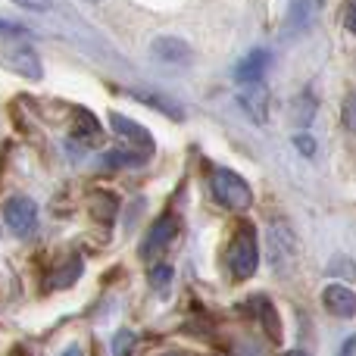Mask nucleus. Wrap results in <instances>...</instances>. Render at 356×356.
I'll return each instance as SVG.
<instances>
[{"label":"nucleus","mask_w":356,"mask_h":356,"mask_svg":"<svg viewBox=\"0 0 356 356\" xmlns=\"http://www.w3.org/2000/svg\"><path fill=\"white\" fill-rule=\"evenodd\" d=\"M104 163L106 166H141V156L138 154H122V150H110V154L104 156Z\"/></svg>","instance_id":"17"},{"label":"nucleus","mask_w":356,"mask_h":356,"mask_svg":"<svg viewBox=\"0 0 356 356\" xmlns=\"http://www.w3.org/2000/svg\"><path fill=\"white\" fill-rule=\"evenodd\" d=\"M3 222H6L10 232L29 234L31 228H35V222H38L35 200H29V197H10V200L3 203Z\"/></svg>","instance_id":"6"},{"label":"nucleus","mask_w":356,"mask_h":356,"mask_svg":"<svg viewBox=\"0 0 356 356\" xmlns=\"http://www.w3.org/2000/svg\"><path fill=\"white\" fill-rule=\"evenodd\" d=\"M0 63H3L10 72L22 75V79H41V60L29 44H13V47L0 50Z\"/></svg>","instance_id":"5"},{"label":"nucleus","mask_w":356,"mask_h":356,"mask_svg":"<svg viewBox=\"0 0 356 356\" xmlns=\"http://www.w3.org/2000/svg\"><path fill=\"white\" fill-rule=\"evenodd\" d=\"M175 234H178V219H175V216H172V213L160 216V219L150 225L147 238H144L141 257H144V259H156L160 253H166V247L175 241Z\"/></svg>","instance_id":"4"},{"label":"nucleus","mask_w":356,"mask_h":356,"mask_svg":"<svg viewBox=\"0 0 356 356\" xmlns=\"http://www.w3.org/2000/svg\"><path fill=\"white\" fill-rule=\"evenodd\" d=\"M25 35H29V29H22V25L0 22V38H25Z\"/></svg>","instance_id":"21"},{"label":"nucleus","mask_w":356,"mask_h":356,"mask_svg":"<svg viewBox=\"0 0 356 356\" xmlns=\"http://www.w3.org/2000/svg\"><path fill=\"white\" fill-rule=\"evenodd\" d=\"M266 66H269V54H266V50H253V54H247L244 60L234 66V79H238L241 85H250V81H263Z\"/></svg>","instance_id":"12"},{"label":"nucleus","mask_w":356,"mask_h":356,"mask_svg":"<svg viewBox=\"0 0 356 356\" xmlns=\"http://www.w3.org/2000/svg\"><path fill=\"white\" fill-rule=\"evenodd\" d=\"M266 247H269V263L275 272H288L297 259V241L294 232H291L288 222L275 219L269 228V238H266Z\"/></svg>","instance_id":"3"},{"label":"nucleus","mask_w":356,"mask_h":356,"mask_svg":"<svg viewBox=\"0 0 356 356\" xmlns=\"http://www.w3.org/2000/svg\"><path fill=\"white\" fill-rule=\"evenodd\" d=\"M131 344H135V334H131V332H119L116 338H113V356H129Z\"/></svg>","instance_id":"19"},{"label":"nucleus","mask_w":356,"mask_h":356,"mask_svg":"<svg viewBox=\"0 0 356 356\" xmlns=\"http://www.w3.org/2000/svg\"><path fill=\"white\" fill-rule=\"evenodd\" d=\"M313 113H316V100H313V94H300L297 97V104H294V122L297 125H309V119H313Z\"/></svg>","instance_id":"15"},{"label":"nucleus","mask_w":356,"mask_h":356,"mask_svg":"<svg viewBox=\"0 0 356 356\" xmlns=\"http://www.w3.org/2000/svg\"><path fill=\"white\" fill-rule=\"evenodd\" d=\"M250 307H253V313H257L259 325H263L266 338H269L272 344H278V341H282V319H278V313H275V303H272L269 297L257 294L250 300Z\"/></svg>","instance_id":"11"},{"label":"nucleus","mask_w":356,"mask_h":356,"mask_svg":"<svg viewBox=\"0 0 356 356\" xmlns=\"http://www.w3.org/2000/svg\"><path fill=\"white\" fill-rule=\"evenodd\" d=\"M209 184H213V197L225 209H232V213H244V209L253 203L250 184H247L238 172H232V169H216Z\"/></svg>","instance_id":"2"},{"label":"nucleus","mask_w":356,"mask_h":356,"mask_svg":"<svg viewBox=\"0 0 356 356\" xmlns=\"http://www.w3.org/2000/svg\"><path fill=\"white\" fill-rule=\"evenodd\" d=\"M338 356H356V334H350V338H347L344 344H341Z\"/></svg>","instance_id":"24"},{"label":"nucleus","mask_w":356,"mask_h":356,"mask_svg":"<svg viewBox=\"0 0 356 356\" xmlns=\"http://www.w3.org/2000/svg\"><path fill=\"white\" fill-rule=\"evenodd\" d=\"M341 122H344L347 131H353V135H356V91L347 94L344 110H341Z\"/></svg>","instance_id":"18"},{"label":"nucleus","mask_w":356,"mask_h":356,"mask_svg":"<svg viewBox=\"0 0 356 356\" xmlns=\"http://www.w3.org/2000/svg\"><path fill=\"white\" fill-rule=\"evenodd\" d=\"M60 356H81V350H79V347H66Z\"/></svg>","instance_id":"26"},{"label":"nucleus","mask_w":356,"mask_h":356,"mask_svg":"<svg viewBox=\"0 0 356 356\" xmlns=\"http://www.w3.org/2000/svg\"><path fill=\"white\" fill-rule=\"evenodd\" d=\"M294 144H297V150H300L303 156H313L316 154V144H313V138H309V135H297Z\"/></svg>","instance_id":"23"},{"label":"nucleus","mask_w":356,"mask_h":356,"mask_svg":"<svg viewBox=\"0 0 356 356\" xmlns=\"http://www.w3.org/2000/svg\"><path fill=\"white\" fill-rule=\"evenodd\" d=\"M232 356H263V347H259L257 341H250V338H241L238 344L232 347Z\"/></svg>","instance_id":"20"},{"label":"nucleus","mask_w":356,"mask_h":356,"mask_svg":"<svg viewBox=\"0 0 356 356\" xmlns=\"http://www.w3.org/2000/svg\"><path fill=\"white\" fill-rule=\"evenodd\" d=\"M284 356H307L303 350H291V353H284Z\"/></svg>","instance_id":"27"},{"label":"nucleus","mask_w":356,"mask_h":356,"mask_svg":"<svg viewBox=\"0 0 356 356\" xmlns=\"http://www.w3.org/2000/svg\"><path fill=\"white\" fill-rule=\"evenodd\" d=\"M72 138L79 144H85V147H94V144H100V122L94 119V113L81 110L79 116H75V129H72Z\"/></svg>","instance_id":"13"},{"label":"nucleus","mask_w":356,"mask_h":356,"mask_svg":"<svg viewBox=\"0 0 356 356\" xmlns=\"http://www.w3.org/2000/svg\"><path fill=\"white\" fill-rule=\"evenodd\" d=\"M138 100H144V104H150V106H156V110H166L172 119H181V106L175 104V100H169V97H154V94H135Z\"/></svg>","instance_id":"16"},{"label":"nucleus","mask_w":356,"mask_h":356,"mask_svg":"<svg viewBox=\"0 0 356 356\" xmlns=\"http://www.w3.org/2000/svg\"><path fill=\"white\" fill-rule=\"evenodd\" d=\"M344 22H347V29H350L353 35H356V10H353V6H347V13H344Z\"/></svg>","instance_id":"25"},{"label":"nucleus","mask_w":356,"mask_h":356,"mask_svg":"<svg viewBox=\"0 0 356 356\" xmlns=\"http://www.w3.org/2000/svg\"><path fill=\"white\" fill-rule=\"evenodd\" d=\"M169 282H172V266L169 263H154L150 266V288H154L160 297L169 291Z\"/></svg>","instance_id":"14"},{"label":"nucleus","mask_w":356,"mask_h":356,"mask_svg":"<svg viewBox=\"0 0 356 356\" xmlns=\"http://www.w3.org/2000/svg\"><path fill=\"white\" fill-rule=\"evenodd\" d=\"M238 100L253 122H266V116H269V88H263V81L244 85L238 94Z\"/></svg>","instance_id":"9"},{"label":"nucleus","mask_w":356,"mask_h":356,"mask_svg":"<svg viewBox=\"0 0 356 356\" xmlns=\"http://www.w3.org/2000/svg\"><path fill=\"white\" fill-rule=\"evenodd\" d=\"M322 303H325V309L332 316H338V319H353L356 316V294L347 284H328L325 291H322Z\"/></svg>","instance_id":"8"},{"label":"nucleus","mask_w":356,"mask_h":356,"mask_svg":"<svg viewBox=\"0 0 356 356\" xmlns=\"http://www.w3.org/2000/svg\"><path fill=\"white\" fill-rule=\"evenodd\" d=\"M225 266H228V272H232V278H238V282H247V278L257 275L259 244H257V234H253V228L247 225V222L232 234V241H228Z\"/></svg>","instance_id":"1"},{"label":"nucleus","mask_w":356,"mask_h":356,"mask_svg":"<svg viewBox=\"0 0 356 356\" xmlns=\"http://www.w3.org/2000/svg\"><path fill=\"white\" fill-rule=\"evenodd\" d=\"M150 54L156 56L160 63H172V66H181V63L191 60V47L181 41V38H172V35H163L150 44Z\"/></svg>","instance_id":"10"},{"label":"nucleus","mask_w":356,"mask_h":356,"mask_svg":"<svg viewBox=\"0 0 356 356\" xmlns=\"http://www.w3.org/2000/svg\"><path fill=\"white\" fill-rule=\"evenodd\" d=\"M16 6L22 10H31V13H47L50 10V0H13Z\"/></svg>","instance_id":"22"},{"label":"nucleus","mask_w":356,"mask_h":356,"mask_svg":"<svg viewBox=\"0 0 356 356\" xmlns=\"http://www.w3.org/2000/svg\"><path fill=\"white\" fill-rule=\"evenodd\" d=\"M85 3H97V0H85Z\"/></svg>","instance_id":"28"},{"label":"nucleus","mask_w":356,"mask_h":356,"mask_svg":"<svg viewBox=\"0 0 356 356\" xmlns=\"http://www.w3.org/2000/svg\"><path fill=\"white\" fill-rule=\"evenodd\" d=\"M350 6H353V10H356V0H353V3H350Z\"/></svg>","instance_id":"29"},{"label":"nucleus","mask_w":356,"mask_h":356,"mask_svg":"<svg viewBox=\"0 0 356 356\" xmlns=\"http://www.w3.org/2000/svg\"><path fill=\"white\" fill-rule=\"evenodd\" d=\"M110 122H113V131H116L119 138H125L131 147H138L144 156L154 154V138H150V131L144 129L141 122H131V119L122 116V113H113Z\"/></svg>","instance_id":"7"}]
</instances>
